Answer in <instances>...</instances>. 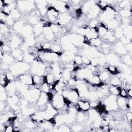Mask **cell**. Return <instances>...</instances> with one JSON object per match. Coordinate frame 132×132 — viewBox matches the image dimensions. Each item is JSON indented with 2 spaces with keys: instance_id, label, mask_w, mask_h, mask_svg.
<instances>
[{
  "instance_id": "obj_1",
  "label": "cell",
  "mask_w": 132,
  "mask_h": 132,
  "mask_svg": "<svg viewBox=\"0 0 132 132\" xmlns=\"http://www.w3.org/2000/svg\"><path fill=\"white\" fill-rule=\"evenodd\" d=\"M116 15V12L115 9L112 7L108 6L105 10L104 11V13L101 14L100 16L101 20L107 22L114 18Z\"/></svg>"
},
{
  "instance_id": "obj_2",
  "label": "cell",
  "mask_w": 132,
  "mask_h": 132,
  "mask_svg": "<svg viewBox=\"0 0 132 132\" xmlns=\"http://www.w3.org/2000/svg\"><path fill=\"white\" fill-rule=\"evenodd\" d=\"M47 16L51 23L57 22L59 16V12L54 6H49L47 8Z\"/></svg>"
},
{
  "instance_id": "obj_3",
  "label": "cell",
  "mask_w": 132,
  "mask_h": 132,
  "mask_svg": "<svg viewBox=\"0 0 132 132\" xmlns=\"http://www.w3.org/2000/svg\"><path fill=\"white\" fill-rule=\"evenodd\" d=\"M78 112H88L91 106L90 103L89 101L84 100H79L75 106Z\"/></svg>"
},
{
  "instance_id": "obj_4",
  "label": "cell",
  "mask_w": 132,
  "mask_h": 132,
  "mask_svg": "<svg viewBox=\"0 0 132 132\" xmlns=\"http://www.w3.org/2000/svg\"><path fill=\"white\" fill-rule=\"evenodd\" d=\"M19 80L20 83L28 86H34L33 75L30 74H21L19 76Z\"/></svg>"
},
{
  "instance_id": "obj_5",
  "label": "cell",
  "mask_w": 132,
  "mask_h": 132,
  "mask_svg": "<svg viewBox=\"0 0 132 132\" xmlns=\"http://www.w3.org/2000/svg\"><path fill=\"white\" fill-rule=\"evenodd\" d=\"M49 102L48 95L47 93L41 92V94L38 99L37 101V105L41 107L42 106H45L47 105V103Z\"/></svg>"
},
{
  "instance_id": "obj_6",
  "label": "cell",
  "mask_w": 132,
  "mask_h": 132,
  "mask_svg": "<svg viewBox=\"0 0 132 132\" xmlns=\"http://www.w3.org/2000/svg\"><path fill=\"white\" fill-rule=\"evenodd\" d=\"M100 9L96 5L93 6L89 11H88V16L90 18H94L98 16L100 13Z\"/></svg>"
},
{
  "instance_id": "obj_7",
  "label": "cell",
  "mask_w": 132,
  "mask_h": 132,
  "mask_svg": "<svg viewBox=\"0 0 132 132\" xmlns=\"http://www.w3.org/2000/svg\"><path fill=\"white\" fill-rule=\"evenodd\" d=\"M121 89V87L119 86H113L111 85L109 88V92L111 94L115 95L116 96H119L120 91Z\"/></svg>"
},
{
  "instance_id": "obj_8",
  "label": "cell",
  "mask_w": 132,
  "mask_h": 132,
  "mask_svg": "<svg viewBox=\"0 0 132 132\" xmlns=\"http://www.w3.org/2000/svg\"><path fill=\"white\" fill-rule=\"evenodd\" d=\"M127 98L120 96V97L117 99V103L118 107L122 109L126 108V103H127Z\"/></svg>"
},
{
  "instance_id": "obj_9",
  "label": "cell",
  "mask_w": 132,
  "mask_h": 132,
  "mask_svg": "<svg viewBox=\"0 0 132 132\" xmlns=\"http://www.w3.org/2000/svg\"><path fill=\"white\" fill-rule=\"evenodd\" d=\"M106 69L109 72V73L113 75H116L120 73V71L115 65H109L107 66Z\"/></svg>"
},
{
  "instance_id": "obj_10",
  "label": "cell",
  "mask_w": 132,
  "mask_h": 132,
  "mask_svg": "<svg viewBox=\"0 0 132 132\" xmlns=\"http://www.w3.org/2000/svg\"><path fill=\"white\" fill-rule=\"evenodd\" d=\"M61 77L62 78L63 80L68 82V81L72 78V74L71 71L65 69L62 71Z\"/></svg>"
},
{
  "instance_id": "obj_11",
  "label": "cell",
  "mask_w": 132,
  "mask_h": 132,
  "mask_svg": "<svg viewBox=\"0 0 132 132\" xmlns=\"http://www.w3.org/2000/svg\"><path fill=\"white\" fill-rule=\"evenodd\" d=\"M98 76H99V78H100V81L104 83L106 81H107L108 80L110 79L109 73L108 71H103L102 72L100 73V74H98Z\"/></svg>"
},
{
  "instance_id": "obj_12",
  "label": "cell",
  "mask_w": 132,
  "mask_h": 132,
  "mask_svg": "<svg viewBox=\"0 0 132 132\" xmlns=\"http://www.w3.org/2000/svg\"><path fill=\"white\" fill-rule=\"evenodd\" d=\"M2 60H3V62L8 64L12 63L14 60V58L12 55H10L9 54H4L3 55V56L1 59Z\"/></svg>"
},
{
  "instance_id": "obj_13",
  "label": "cell",
  "mask_w": 132,
  "mask_h": 132,
  "mask_svg": "<svg viewBox=\"0 0 132 132\" xmlns=\"http://www.w3.org/2000/svg\"><path fill=\"white\" fill-rule=\"evenodd\" d=\"M106 25L108 27V28H111V29H116L117 28V26L118 25V21L115 19H113L109 21H107L106 22Z\"/></svg>"
},
{
  "instance_id": "obj_14",
  "label": "cell",
  "mask_w": 132,
  "mask_h": 132,
  "mask_svg": "<svg viewBox=\"0 0 132 132\" xmlns=\"http://www.w3.org/2000/svg\"><path fill=\"white\" fill-rule=\"evenodd\" d=\"M114 76H115L112 77L111 79H110L109 83H111V85L120 86L121 83V81L120 77L116 76V75H114Z\"/></svg>"
},
{
  "instance_id": "obj_15",
  "label": "cell",
  "mask_w": 132,
  "mask_h": 132,
  "mask_svg": "<svg viewBox=\"0 0 132 132\" xmlns=\"http://www.w3.org/2000/svg\"><path fill=\"white\" fill-rule=\"evenodd\" d=\"M116 50L119 54H123L126 52V49L124 48L122 43L118 42L116 45Z\"/></svg>"
},
{
  "instance_id": "obj_16",
  "label": "cell",
  "mask_w": 132,
  "mask_h": 132,
  "mask_svg": "<svg viewBox=\"0 0 132 132\" xmlns=\"http://www.w3.org/2000/svg\"><path fill=\"white\" fill-rule=\"evenodd\" d=\"M96 5L100 8V10H105L107 7L108 6L107 3L106 2V1H99L96 3Z\"/></svg>"
},
{
  "instance_id": "obj_17",
  "label": "cell",
  "mask_w": 132,
  "mask_h": 132,
  "mask_svg": "<svg viewBox=\"0 0 132 132\" xmlns=\"http://www.w3.org/2000/svg\"><path fill=\"white\" fill-rule=\"evenodd\" d=\"M120 15L124 18H128L131 15V10L128 9H121L120 10Z\"/></svg>"
},
{
  "instance_id": "obj_18",
  "label": "cell",
  "mask_w": 132,
  "mask_h": 132,
  "mask_svg": "<svg viewBox=\"0 0 132 132\" xmlns=\"http://www.w3.org/2000/svg\"><path fill=\"white\" fill-rule=\"evenodd\" d=\"M43 26L41 23H38L35 25L34 28V30L35 33L38 36L41 35V33L43 30Z\"/></svg>"
},
{
  "instance_id": "obj_19",
  "label": "cell",
  "mask_w": 132,
  "mask_h": 132,
  "mask_svg": "<svg viewBox=\"0 0 132 132\" xmlns=\"http://www.w3.org/2000/svg\"><path fill=\"white\" fill-rule=\"evenodd\" d=\"M90 43H91V46H93L95 47H98L102 45V41L100 39L97 38L95 39H91Z\"/></svg>"
},
{
  "instance_id": "obj_20",
  "label": "cell",
  "mask_w": 132,
  "mask_h": 132,
  "mask_svg": "<svg viewBox=\"0 0 132 132\" xmlns=\"http://www.w3.org/2000/svg\"><path fill=\"white\" fill-rule=\"evenodd\" d=\"M24 60L26 63L33 62V61H34V56L30 53L25 54L24 55Z\"/></svg>"
},
{
  "instance_id": "obj_21",
  "label": "cell",
  "mask_w": 132,
  "mask_h": 132,
  "mask_svg": "<svg viewBox=\"0 0 132 132\" xmlns=\"http://www.w3.org/2000/svg\"><path fill=\"white\" fill-rule=\"evenodd\" d=\"M114 36L116 38H121L123 37L124 34L123 29L121 28H116L115 29V32L114 33Z\"/></svg>"
},
{
  "instance_id": "obj_22",
  "label": "cell",
  "mask_w": 132,
  "mask_h": 132,
  "mask_svg": "<svg viewBox=\"0 0 132 132\" xmlns=\"http://www.w3.org/2000/svg\"><path fill=\"white\" fill-rule=\"evenodd\" d=\"M40 90L41 92L48 93L50 92V89L49 86V84L47 83H43L40 85Z\"/></svg>"
},
{
  "instance_id": "obj_23",
  "label": "cell",
  "mask_w": 132,
  "mask_h": 132,
  "mask_svg": "<svg viewBox=\"0 0 132 132\" xmlns=\"http://www.w3.org/2000/svg\"><path fill=\"white\" fill-rule=\"evenodd\" d=\"M9 29L8 26L3 23H1V34L4 35L8 33Z\"/></svg>"
},
{
  "instance_id": "obj_24",
  "label": "cell",
  "mask_w": 132,
  "mask_h": 132,
  "mask_svg": "<svg viewBox=\"0 0 132 132\" xmlns=\"http://www.w3.org/2000/svg\"><path fill=\"white\" fill-rule=\"evenodd\" d=\"M50 28L54 34H57L60 30L59 26L57 24H52V25L50 27Z\"/></svg>"
},
{
  "instance_id": "obj_25",
  "label": "cell",
  "mask_w": 132,
  "mask_h": 132,
  "mask_svg": "<svg viewBox=\"0 0 132 132\" xmlns=\"http://www.w3.org/2000/svg\"><path fill=\"white\" fill-rule=\"evenodd\" d=\"M23 51L22 50L19 49H15L12 52V55L14 57V58H16V59L20 56L23 55Z\"/></svg>"
},
{
  "instance_id": "obj_26",
  "label": "cell",
  "mask_w": 132,
  "mask_h": 132,
  "mask_svg": "<svg viewBox=\"0 0 132 132\" xmlns=\"http://www.w3.org/2000/svg\"><path fill=\"white\" fill-rule=\"evenodd\" d=\"M50 49L54 53H61V47L57 44H55L51 46Z\"/></svg>"
},
{
  "instance_id": "obj_27",
  "label": "cell",
  "mask_w": 132,
  "mask_h": 132,
  "mask_svg": "<svg viewBox=\"0 0 132 132\" xmlns=\"http://www.w3.org/2000/svg\"><path fill=\"white\" fill-rule=\"evenodd\" d=\"M46 78H47V83L48 84L52 83L55 81V77L52 73H48L46 75Z\"/></svg>"
},
{
  "instance_id": "obj_28",
  "label": "cell",
  "mask_w": 132,
  "mask_h": 132,
  "mask_svg": "<svg viewBox=\"0 0 132 132\" xmlns=\"http://www.w3.org/2000/svg\"><path fill=\"white\" fill-rule=\"evenodd\" d=\"M10 15L14 19H18V18H20V16H21L20 13L16 9H14L13 10H12V12L10 13Z\"/></svg>"
},
{
  "instance_id": "obj_29",
  "label": "cell",
  "mask_w": 132,
  "mask_h": 132,
  "mask_svg": "<svg viewBox=\"0 0 132 132\" xmlns=\"http://www.w3.org/2000/svg\"><path fill=\"white\" fill-rule=\"evenodd\" d=\"M86 119V116L84 114V112H79L77 115V120L79 122H82Z\"/></svg>"
},
{
  "instance_id": "obj_30",
  "label": "cell",
  "mask_w": 132,
  "mask_h": 132,
  "mask_svg": "<svg viewBox=\"0 0 132 132\" xmlns=\"http://www.w3.org/2000/svg\"><path fill=\"white\" fill-rule=\"evenodd\" d=\"M74 64H75L76 65H81L83 64V61H82V57L80 56H76L74 58Z\"/></svg>"
},
{
  "instance_id": "obj_31",
  "label": "cell",
  "mask_w": 132,
  "mask_h": 132,
  "mask_svg": "<svg viewBox=\"0 0 132 132\" xmlns=\"http://www.w3.org/2000/svg\"><path fill=\"white\" fill-rule=\"evenodd\" d=\"M121 97H124V98H128V96H127V90L124 88L121 89L120 91V93H119V95Z\"/></svg>"
},
{
  "instance_id": "obj_32",
  "label": "cell",
  "mask_w": 132,
  "mask_h": 132,
  "mask_svg": "<svg viewBox=\"0 0 132 132\" xmlns=\"http://www.w3.org/2000/svg\"><path fill=\"white\" fill-rule=\"evenodd\" d=\"M98 22L96 20H92L89 23V27L92 28H94L97 26L98 25Z\"/></svg>"
},
{
  "instance_id": "obj_33",
  "label": "cell",
  "mask_w": 132,
  "mask_h": 132,
  "mask_svg": "<svg viewBox=\"0 0 132 132\" xmlns=\"http://www.w3.org/2000/svg\"><path fill=\"white\" fill-rule=\"evenodd\" d=\"M29 22L32 24H38V19L35 16H31L29 19Z\"/></svg>"
},
{
  "instance_id": "obj_34",
  "label": "cell",
  "mask_w": 132,
  "mask_h": 132,
  "mask_svg": "<svg viewBox=\"0 0 132 132\" xmlns=\"http://www.w3.org/2000/svg\"><path fill=\"white\" fill-rule=\"evenodd\" d=\"M124 62L127 64H128V65H130L131 64V63H132V61H131V58L128 55H126L124 58Z\"/></svg>"
},
{
  "instance_id": "obj_35",
  "label": "cell",
  "mask_w": 132,
  "mask_h": 132,
  "mask_svg": "<svg viewBox=\"0 0 132 132\" xmlns=\"http://www.w3.org/2000/svg\"><path fill=\"white\" fill-rule=\"evenodd\" d=\"M82 128L83 127L80 125H75L73 126V127H72V129L74 131H80L82 129Z\"/></svg>"
},
{
  "instance_id": "obj_36",
  "label": "cell",
  "mask_w": 132,
  "mask_h": 132,
  "mask_svg": "<svg viewBox=\"0 0 132 132\" xmlns=\"http://www.w3.org/2000/svg\"><path fill=\"white\" fill-rule=\"evenodd\" d=\"M126 117H127L128 121H131V119H132V114H131V113L130 112L127 113V114H126Z\"/></svg>"
},
{
  "instance_id": "obj_37",
  "label": "cell",
  "mask_w": 132,
  "mask_h": 132,
  "mask_svg": "<svg viewBox=\"0 0 132 132\" xmlns=\"http://www.w3.org/2000/svg\"><path fill=\"white\" fill-rule=\"evenodd\" d=\"M127 96L128 97H132V93H131V88L127 90Z\"/></svg>"
}]
</instances>
